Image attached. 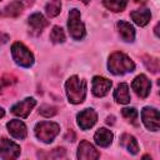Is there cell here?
Listing matches in <instances>:
<instances>
[{"label": "cell", "mask_w": 160, "mask_h": 160, "mask_svg": "<svg viewBox=\"0 0 160 160\" xmlns=\"http://www.w3.org/2000/svg\"><path fill=\"white\" fill-rule=\"evenodd\" d=\"M108 69L114 75H124L126 72H132L135 70V64L126 54L115 51L109 56Z\"/></svg>", "instance_id": "1"}, {"label": "cell", "mask_w": 160, "mask_h": 160, "mask_svg": "<svg viewBox=\"0 0 160 160\" xmlns=\"http://www.w3.org/2000/svg\"><path fill=\"white\" fill-rule=\"evenodd\" d=\"M65 90L71 104H81L86 98V81L79 76L72 75L65 82Z\"/></svg>", "instance_id": "2"}, {"label": "cell", "mask_w": 160, "mask_h": 160, "mask_svg": "<svg viewBox=\"0 0 160 160\" xmlns=\"http://www.w3.org/2000/svg\"><path fill=\"white\" fill-rule=\"evenodd\" d=\"M34 132L38 140L45 144H50L60 132V125L54 121H40L35 125Z\"/></svg>", "instance_id": "3"}, {"label": "cell", "mask_w": 160, "mask_h": 160, "mask_svg": "<svg viewBox=\"0 0 160 160\" xmlns=\"http://www.w3.org/2000/svg\"><path fill=\"white\" fill-rule=\"evenodd\" d=\"M68 30H69V35L74 39V40H82L86 35V30H85V25L81 21V14L80 10L78 9H71L69 11V19H68Z\"/></svg>", "instance_id": "4"}, {"label": "cell", "mask_w": 160, "mask_h": 160, "mask_svg": "<svg viewBox=\"0 0 160 160\" xmlns=\"http://www.w3.org/2000/svg\"><path fill=\"white\" fill-rule=\"evenodd\" d=\"M11 56L12 60L21 68H30L34 65L32 52L20 41H16L11 45Z\"/></svg>", "instance_id": "5"}, {"label": "cell", "mask_w": 160, "mask_h": 160, "mask_svg": "<svg viewBox=\"0 0 160 160\" xmlns=\"http://www.w3.org/2000/svg\"><path fill=\"white\" fill-rule=\"evenodd\" d=\"M141 120L142 124L148 130L151 131H158L160 126V118H159V111L156 108L152 106H145L141 110Z\"/></svg>", "instance_id": "6"}, {"label": "cell", "mask_w": 160, "mask_h": 160, "mask_svg": "<svg viewBox=\"0 0 160 160\" xmlns=\"http://www.w3.org/2000/svg\"><path fill=\"white\" fill-rule=\"evenodd\" d=\"M20 146L6 139V138H1L0 139V156L4 159V160H12V159H16L19 155H20Z\"/></svg>", "instance_id": "7"}, {"label": "cell", "mask_w": 160, "mask_h": 160, "mask_svg": "<svg viewBox=\"0 0 160 160\" xmlns=\"http://www.w3.org/2000/svg\"><path fill=\"white\" fill-rule=\"evenodd\" d=\"M131 88H132V90L135 91V94H136L139 98L145 99V98H148L149 94H150V90H151V81L148 79L146 75L140 74V75H138V76L132 80Z\"/></svg>", "instance_id": "8"}, {"label": "cell", "mask_w": 160, "mask_h": 160, "mask_svg": "<svg viewBox=\"0 0 160 160\" xmlns=\"http://www.w3.org/2000/svg\"><path fill=\"white\" fill-rule=\"evenodd\" d=\"M98 121V114L94 109H84L76 115V122L81 130H89L91 129L95 122Z\"/></svg>", "instance_id": "9"}, {"label": "cell", "mask_w": 160, "mask_h": 160, "mask_svg": "<svg viewBox=\"0 0 160 160\" xmlns=\"http://www.w3.org/2000/svg\"><path fill=\"white\" fill-rule=\"evenodd\" d=\"M36 105V100L34 98H25L24 100L16 102L15 105L11 106V112L16 116H20L22 119L28 118L29 114L31 112V110L35 108Z\"/></svg>", "instance_id": "10"}, {"label": "cell", "mask_w": 160, "mask_h": 160, "mask_svg": "<svg viewBox=\"0 0 160 160\" xmlns=\"http://www.w3.org/2000/svg\"><path fill=\"white\" fill-rule=\"evenodd\" d=\"M111 86H112V82L106 78H102L99 75L92 78V94L96 98H104L105 95H108Z\"/></svg>", "instance_id": "11"}, {"label": "cell", "mask_w": 160, "mask_h": 160, "mask_svg": "<svg viewBox=\"0 0 160 160\" xmlns=\"http://www.w3.org/2000/svg\"><path fill=\"white\" fill-rule=\"evenodd\" d=\"M76 156L80 160H95V159L100 158V152L95 149V146L92 144H90L86 140H82L79 144Z\"/></svg>", "instance_id": "12"}, {"label": "cell", "mask_w": 160, "mask_h": 160, "mask_svg": "<svg viewBox=\"0 0 160 160\" xmlns=\"http://www.w3.org/2000/svg\"><path fill=\"white\" fill-rule=\"evenodd\" d=\"M6 128H8V131L9 134L18 139V140H24L28 135V129H26V125L21 121V120H10L8 124H6Z\"/></svg>", "instance_id": "13"}, {"label": "cell", "mask_w": 160, "mask_h": 160, "mask_svg": "<svg viewBox=\"0 0 160 160\" xmlns=\"http://www.w3.org/2000/svg\"><path fill=\"white\" fill-rule=\"evenodd\" d=\"M116 29H118L120 38L125 42H132L135 40V29L130 22L125 20H119L116 22Z\"/></svg>", "instance_id": "14"}, {"label": "cell", "mask_w": 160, "mask_h": 160, "mask_svg": "<svg viewBox=\"0 0 160 160\" xmlns=\"http://www.w3.org/2000/svg\"><path fill=\"white\" fill-rule=\"evenodd\" d=\"M24 5L19 0H12L10 4H8L2 10H0L1 18H18L22 12Z\"/></svg>", "instance_id": "15"}, {"label": "cell", "mask_w": 160, "mask_h": 160, "mask_svg": "<svg viewBox=\"0 0 160 160\" xmlns=\"http://www.w3.org/2000/svg\"><path fill=\"white\" fill-rule=\"evenodd\" d=\"M112 139H114V135L110 130L105 129V128H100L98 129V131L95 132L94 135V140H95V144L100 148H108L111 142H112Z\"/></svg>", "instance_id": "16"}, {"label": "cell", "mask_w": 160, "mask_h": 160, "mask_svg": "<svg viewBox=\"0 0 160 160\" xmlns=\"http://www.w3.org/2000/svg\"><path fill=\"white\" fill-rule=\"evenodd\" d=\"M28 24L29 26L32 29V31H36V32H41L46 26H48V20L44 18L42 14L40 12H34L29 16L28 19Z\"/></svg>", "instance_id": "17"}, {"label": "cell", "mask_w": 160, "mask_h": 160, "mask_svg": "<svg viewBox=\"0 0 160 160\" xmlns=\"http://www.w3.org/2000/svg\"><path fill=\"white\" fill-rule=\"evenodd\" d=\"M114 99L116 102L119 104H129L131 98H130V92H129V85L126 82H120L116 89L114 90Z\"/></svg>", "instance_id": "18"}, {"label": "cell", "mask_w": 160, "mask_h": 160, "mask_svg": "<svg viewBox=\"0 0 160 160\" xmlns=\"http://www.w3.org/2000/svg\"><path fill=\"white\" fill-rule=\"evenodd\" d=\"M120 145L124 146L132 155H136L139 152V150H140L136 138L134 135H130V134H122L120 136Z\"/></svg>", "instance_id": "19"}, {"label": "cell", "mask_w": 160, "mask_h": 160, "mask_svg": "<svg viewBox=\"0 0 160 160\" xmlns=\"http://www.w3.org/2000/svg\"><path fill=\"white\" fill-rule=\"evenodd\" d=\"M130 18L132 19V21L139 25V26H145L149 24L150 19H151V11L149 9H142V10H135L130 14Z\"/></svg>", "instance_id": "20"}, {"label": "cell", "mask_w": 160, "mask_h": 160, "mask_svg": "<svg viewBox=\"0 0 160 160\" xmlns=\"http://www.w3.org/2000/svg\"><path fill=\"white\" fill-rule=\"evenodd\" d=\"M128 1L129 0H102V5L112 12H119L126 8Z\"/></svg>", "instance_id": "21"}, {"label": "cell", "mask_w": 160, "mask_h": 160, "mask_svg": "<svg viewBox=\"0 0 160 160\" xmlns=\"http://www.w3.org/2000/svg\"><path fill=\"white\" fill-rule=\"evenodd\" d=\"M61 11V1L60 0H50L45 5V12L48 18H55Z\"/></svg>", "instance_id": "22"}, {"label": "cell", "mask_w": 160, "mask_h": 160, "mask_svg": "<svg viewBox=\"0 0 160 160\" xmlns=\"http://www.w3.org/2000/svg\"><path fill=\"white\" fill-rule=\"evenodd\" d=\"M121 115L132 125L138 126V118H139V112L135 108H124L121 110Z\"/></svg>", "instance_id": "23"}, {"label": "cell", "mask_w": 160, "mask_h": 160, "mask_svg": "<svg viewBox=\"0 0 160 160\" xmlns=\"http://www.w3.org/2000/svg\"><path fill=\"white\" fill-rule=\"evenodd\" d=\"M50 40L54 42V44H62L65 41V32L62 30L61 26H58L55 25L50 32Z\"/></svg>", "instance_id": "24"}, {"label": "cell", "mask_w": 160, "mask_h": 160, "mask_svg": "<svg viewBox=\"0 0 160 160\" xmlns=\"http://www.w3.org/2000/svg\"><path fill=\"white\" fill-rule=\"evenodd\" d=\"M142 62L146 66V69L149 71H151L152 74H156L159 71V59L155 56H150V55H145L142 58Z\"/></svg>", "instance_id": "25"}, {"label": "cell", "mask_w": 160, "mask_h": 160, "mask_svg": "<svg viewBox=\"0 0 160 160\" xmlns=\"http://www.w3.org/2000/svg\"><path fill=\"white\" fill-rule=\"evenodd\" d=\"M16 82V78L12 76V75H9V74H5L1 79H0V92H2L6 88L14 85Z\"/></svg>", "instance_id": "26"}, {"label": "cell", "mask_w": 160, "mask_h": 160, "mask_svg": "<svg viewBox=\"0 0 160 160\" xmlns=\"http://www.w3.org/2000/svg\"><path fill=\"white\" fill-rule=\"evenodd\" d=\"M39 112H40L42 116H45V118H51V116H54V115L58 112V108H56V106H52V105L44 104V105L40 106Z\"/></svg>", "instance_id": "27"}, {"label": "cell", "mask_w": 160, "mask_h": 160, "mask_svg": "<svg viewBox=\"0 0 160 160\" xmlns=\"http://www.w3.org/2000/svg\"><path fill=\"white\" fill-rule=\"evenodd\" d=\"M51 158H64L65 156V149L64 148H56L52 150V154L50 155Z\"/></svg>", "instance_id": "28"}, {"label": "cell", "mask_w": 160, "mask_h": 160, "mask_svg": "<svg viewBox=\"0 0 160 160\" xmlns=\"http://www.w3.org/2000/svg\"><path fill=\"white\" fill-rule=\"evenodd\" d=\"M9 39H10V36H9L8 34L0 31V48H1L4 44H6V42L9 41Z\"/></svg>", "instance_id": "29"}, {"label": "cell", "mask_w": 160, "mask_h": 160, "mask_svg": "<svg viewBox=\"0 0 160 160\" xmlns=\"http://www.w3.org/2000/svg\"><path fill=\"white\" fill-rule=\"evenodd\" d=\"M34 1H35V0H22L21 2H22L24 6H28V8H29V6H31V5L34 4Z\"/></svg>", "instance_id": "30"}, {"label": "cell", "mask_w": 160, "mask_h": 160, "mask_svg": "<svg viewBox=\"0 0 160 160\" xmlns=\"http://www.w3.org/2000/svg\"><path fill=\"white\" fill-rule=\"evenodd\" d=\"M4 115H5V110H4L2 108H0V119L4 118Z\"/></svg>", "instance_id": "31"}, {"label": "cell", "mask_w": 160, "mask_h": 160, "mask_svg": "<svg viewBox=\"0 0 160 160\" xmlns=\"http://www.w3.org/2000/svg\"><path fill=\"white\" fill-rule=\"evenodd\" d=\"M134 1H135L136 4H145L148 0H134Z\"/></svg>", "instance_id": "32"}, {"label": "cell", "mask_w": 160, "mask_h": 160, "mask_svg": "<svg viewBox=\"0 0 160 160\" xmlns=\"http://www.w3.org/2000/svg\"><path fill=\"white\" fill-rule=\"evenodd\" d=\"M80 1H82V2H84V4H85V5H86V4H89V2H90V0H80Z\"/></svg>", "instance_id": "33"}, {"label": "cell", "mask_w": 160, "mask_h": 160, "mask_svg": "<svg viewBox=\"0 0 160 160\" xmlns=\"http://www.w3.org/2000/svg\"><path fill=\"white\" fill-rule=\"evenodd\" d=\"M0 1H1V0H0Z\"/></svg>", "instance_id": "34"}]
</instances>
